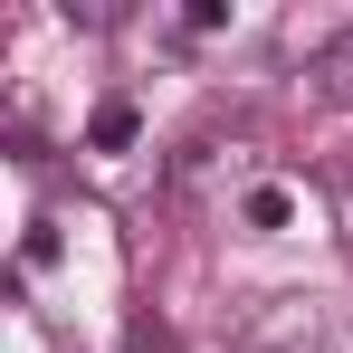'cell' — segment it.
Instances as JSON below:
<instances>
[{"mask_svg":"<svg viewBox=\"0 0 353 353\" xmlns=\"http://www.w3.org/2000/svg\"><path fill=\"white\" fill-rule=\"evenodd\" d=\"M134 96H105V105H96V124H86V143H96V153H124V143H134Z\"/></svg>","mask_w":353,"mask_h":353,"instance_id":"cell-1","label":"cell"},{"mask_svg":"<svg viewBox=\"0 0 353 353\" xmlns=\"http://www.w3.org/2000/svg\"><path fill=\"white\" fill-rule=\"evenodd\" d=\"M315 77H325V96H344V105H353V29L315 48Z\"/></svg>","mask_w":353,"mask_h":353,"instance_id":"cell-2","label":"cell"},{"mask_svg":"<svg viewBox=\"0 0 353 353\" xmlns=\"http://www.w3.org/2000/svg\"><path fill=\"white\" fill-rule=\"evenodd\" d=\"M239 220H248V230H287V220H296V201L277 191V181H258V191L239 201Z\"/></svg>","mask_w":353,"mask_h":353,"instance_id":"cell-3","label":"cell"},{"mask_svg":"<svg viewBox=\"0 0 353 353\" xmlns=\"http://www.w3.org/2000/svg\"><path fill=\"white\" fill-rule=\"evenodd\" d=\"M48 258H58V230H48V220H39V230L19 239V277H29V268H48Z\"/></svg>","mask_w":353,"mask_h":353,"instance_id":"cell-4","label":"cell"},{"mask_svg":"<svg viewBox=\"0 0 353 353\" xmlns=\"http://www.w3.org/2000/svg\"><path fill=\"white\" fill-rule=\"evenodd\" d=\"M334 230L353 239V163H344V172H334Z\"/></svg>","mask_w":353,"mask_h":353,"instance_id":"cell-5","label":"cell"}]
</instances>
